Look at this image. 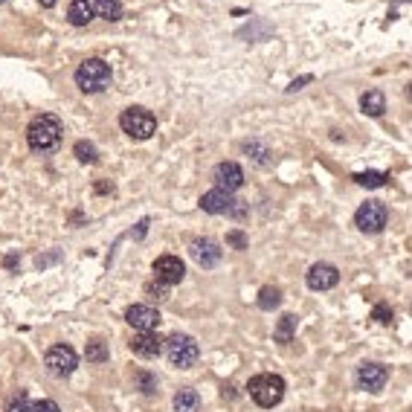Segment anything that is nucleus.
I'll return each instance as SVG.
<instances>
[{"label":"nucleus","mask_w":412,"mask_h":412,"mask_svg":"<svg viewBox=\"0 0 412 412\" xmlns=\"http://www.w3.org/2000/svg\"><path fill=\"white\" fill-rule=\"evenodd\" d=\"M61 134H64V125L59 116L53 114H41L29 122L26 128V143L32 151H41V154H47V151H56L59 143H61Z\"/></svg>","instance_id":"obj_1"},{"label":"nucleus","mask_w":412,"mask_h":412,"mask_svg":"<svg viewBox=\"0 0 412 412\" xmlns=\"http://www.w3.org/2000/svg\"><path fill=\"white\" fill-rule=\"evenodd\" d=\"M111 79H114L111 64H105L102 59H87L76 70V84L81 94H102V90L111 87Z\"/></svg>","instance_id":"obj_2"},{"label":"nucleus","mask_w":412,"mask_h":412,"mask_svg":"<svg viewBox=\"0 0 412 412\" xmlns=\"http://www.w3.org/2000/svg\"><path fill=\"white\" fill-rule=\"evenodd\" d=\"M285 389H288V386H285V381H282L279 375H270V372L256 375V378H250V383H247L250 398H253L258 406H264V409H270V406L282 403Z\"/></svg>","instance_id":"obj_3"},{"label":"nucleus","mask_w":412,"mask_h":412,"mask_svg":"<svg viewBox=\"0 0 412 412\" xmlns=\"http://www.w3.org/2000/svg\"><path fill=\"white\" fill-rule=\"evenodd\" d=\"M166 357L174 369H192L201 357V348H198L195 337H189V334H171L166 340Z\"/></svg>","instance_id":"obj_4"},{"label":"nucleus","mask_w":412,"mask_h":412,"mask_svg":"<svg viewBox=\"0 0 412 412\" xmlns=\"http://www.w3.org/2000/svg\"><path fill=\"white\" fill-rule=\"evenodd\" d=\"M119 128L131 136V140H149V136H154V131H157V119L146 108H128L119 116Z\"/></svg>","instance_id":"obj_5"},{"label":"nucleus","mask_w":412,"mask_h":412,"mask_svg":"<svg viewBox=\"0 0 412 412\" xmlns=\"http://www.w3.org/2000/svg\"><path fill=\"white\" fill-rule=\"evenodd\" d=\"M389 221V212L381 201H366L357 212H354V223H357V230L366 233V236H378L383 233V226Z\"/></svg>","instance_id":"obj_6"},{"label":"nucleus","mask_w":412,"mask_h":412,"mask_svg":"<svg viewBox=\"0 0 412 412\" xmlns=\"http://www.w3.org/2000/svg\"><path fill=\"white\" fill-rule=\"evenodd\" d=\"M44 366H47V372H50V375H56V378H67V375L76 372L79 354H76L70 346L59 343V346H53V348L47 351V357H44Z\"/></svg>","instance_id":"obj_7"},{"label":"nucleus","mask_w":412,"mask_h":412,"mask_svg":"<svg viewBox=\"0 0 412 412\" xmlns=\"http://www.w3.org/2000/svg\"><path fill=\"white\" fill-rule=\"evenodd\" d=\"M386 381H389V369L383 363H360L357 372H354V383L363 392H375L378 395L386 386Z\"/></svg>","instance_id":"obj_8"},{"label":"nucleus","mask_w":412,"mask_h":412,"mask_svg":"<svg viewBox=\"0 0 412 412\" xmlns=\"http://www.w3.org/2000/svg\"><path fill=\"white\" fill-rule=\"evenodd\" d=\"M305 282H308L311 291H331L340 282V270L334 264H328V261L311 264V270L305 273Z\"/></svg>","instance_id":"obj_9"},{"label":"nucleus","mask_w":412,"mask_h":412,"mask_svg":"<svg viewBox=\"0 0 412 412\" xmlns=\"http://www.w3.org/2000/svg\"><path fill=\"white\" fill-rule=\"evenodd\" d=\"M125 323L136 331H154L160 326V311L151 305H131L125 311Z\"/></svg>","instance_id":"obj_10"},{"label":"nucleus","mask_w":412,"mask_h":412,"mask_svg":"<svg viewBox=\"0 0 412 412\" xmlns=\"http://www.w3.org/2000/svg\"><path fill=\"white\" fill-rule=\"evenodd\" d=\"M154 276L163 285H180L183 276H186V264H183L177 256H160L154 261Z\"/></svg>","instance_id":"obj_11"},{"label":"nucleus","mask_w":412,"mask_h":412,"mask_svg":"<svg viewBox=\"0 0 412 412\" xmlns=\"http://www.w3.org/2000/svg\"><path fill=\"white\" fill-rule=\"evenodd\" d=\"M212 177L218 183V189H223V192H236L244 186V171L238 163H218Z\"/></svg>","instance_id":"obj_12"},{"label":"nucleus","mask_w":412,"mask_h":412,"mask_svg":"<svg viewBox=\"0 0 412 412\" xmlns=\"http://www.w3.org/2000/svg\"><path fill=\"white\" fill-rule=\"evenodd\" d=\"M189 253H192V258L201 264V267H215L218 261H221V256H223V250L218 247V241H212V238H195L192 244H189Z\"/></svg>","instance_id":"obj_13"},{"label":"nucleus","mask_w":412,"mask_h":412,"mask_svg":"<svg viewBox=\"0 0 412 412\" xmlns=\"http://www.w3.org/2000/svg\"><path fill=\"white\" fill-rule=\"evenodd\" d=\"M201 209L209 212V215H223V212H233L236 209V201H233V192H223V189H212L201 198Z\"/></svg>","instance_id":"obj_14"},{"label":"nucleus","mask_w":412,"mask_h":412,"mask_svg":"<svg viewBox=\"0 0 412 412\" xmlns=\"http://www.w3.org/2000/svg\"><path fill=\"white\" fill-rule=\"evenodd\" d=\"M163 348H166V340L157 331H140L131 340V351L140 357H157Z\"/></svg>","instance_id":"obj_15"},{"label":"nucleus","mask_w":412,"mask_h":412,"mask_svg":"<svg viewBox=\"0 0 412 412\" xmlns=\"http://www.w3.org/2000/svg\"><path fill=\"white\" fill-rule=\"evenodd\" d=\"M94 4L90 0H73L70 4V9H67V18H70V24L73 26H87L90 21H94Z\"/></svg>","instance_id":"obj_16"},{"label":"nucleus","mask_w":412,"mask_h":412,"mask_svg":"<svg viewBox=\"0 0 412 412\" xmlns=\"http://www.w3.org/2000/svg\"><path fill=\"white\" fill-rule=\"evenodd\" d=\"M296 326H299V316H296V313H285L279 323H276V328H273V340L282 343V346H288V343L296 337Z\"/></svg>","instance_id":"obj_17"},{"label":"nucleus","mask_w":412,"mask_h":412,"mask_svg":"<svg viewBox=\"0 0 412 412\" xmlns=\"http://www.w3.org/2000/svg\"><path fill=\"white\" fill-rule=\"evenodd\" d=\"M360 111L369 114V116H381L386 111V99H383L381 90H366L360 96Z\"/></svg>","instance_id":"obj_18"},{"label":"nucleus","mask_w":412,"mask_h":412,"mask_svg":"<svg viewBox=\"0 0 412 412\" xmlns=\"http://www.w3.org/2000/svg\"><path fill=\"white\" fill-rule=\"evenodd\" d=\"M171 406H174V412H198V406H201V395L195 392V389H180L177 395H174V401H171Z\"/></svg>","instance_id":"obj_19"},{"label":"nucleus","mask_w":412,"mask_h":412,"mask_svg":"<svg viewBox=\"0 0 412 412\" xmlns=\"http://www.w3.org/2000/svg\"><path fill=\"white\" fill-rule=\"evenodd\" d=\"M351 180L357 183V186H363V189H381V186H386L389 174L386 171H357Z\"/></svg>","instance_id":"obj_20"},{"label":"nucleus","mask_w":412,"mask_h":412,"mask_svg":"<svg viewBox=\"0 0 412 412\" xmlns=\"http://www.w3.org/2000/svg\"><path fill=\"white\" fill-rule=\"evenodd\" d=\"M256 302H258V308H261V311H276V308L282 305V291L267 285V288H261V291H258V299H256Z\"/></svg>","instance_id":"obj_21"},{"label":"nucleus","mask_w":412,"mask_h":412,"mask_svg":"<svg viewBox=\"0 0 412 412\" xmlns=\"http://www.w3.org/2000/svg\"><path fill=\"white\" fill-rule=\"evenodd\" d=\"M94 9L105 21H119L122 18V4H119V0H94Z\"/></svg>","instance_id":"obj_22"},{"label":"nucleus","mask_w":412,"mask_h":412,"mask_svg":"<svg viewBox=\"0 0 412 412\" xmlns=\"http://www.w3.org/2000/svg\"><path fill=\"white\" fill-rule=\"evenodd\" d=\"M84 357H87V363H105L111 357V351L102 340H90L87 348H84Z\"/></svg>","instance_id":"obj_23"},{"label":"nucleus","mask_w":412,"mask_h":412,"mask_svg":"<svg viewBox=\"0 0 412 412\" xmlns=\"http://www.w3.org/2000/svg\"><path fill=\"white\" fill-rule=\"evenodd\" d=\"M134 383H136V389H140L143 395H154V392H157V378H154L151 372H143V369H140V372L134 375Z\"/></svg>","instance_id":"obj_24"},{"label":"nucleus","mask_w":412,"mask_h":412,"mask_svg":"<svg viewBox=\"0 0 412 412\" xmlns=\"http://www.w3.org/2000/svg\"><path fill=\"white\" fill-rule=\"evenodd\" d=\"M73 154H76L81 163H96V160H99V151H96V146H94V143H84V140H79V143H76Z\"/></svg>","instance_id":"obj_25"},{"label":"nucleus","mask_w":412,"mask_h":412,"mask_svg":"<svg viewBox=\"0 0 412 412\" xmlns=\"http://www.w3.org/2000/svg\"><path fill=\"white\" fill-rule=\"evenodd\" d=\"M6 412H35V403L29 401V395H26V392H18V395L9 401Z\"/></svg>","instance_id":"obj_26"},{"label":"nucleus","mask_w":412,"mask_h":412,"mask_svg":"<svg viewBox=\"0 0 412 412\" xmlns=\"http://www.w3.org/2000/svg\"><path fill=\"white\" fill-rule=\"evenodd\" d=\"M392 316H395V313H392V308H389L386 302H381V305L372 308V319H375V323H381V326H389Z\"/></svg>","instance_id":"obj_27"},{"label":"nucleus","mask_w":412,"mask_h":412,"mask_svg":"<svg viewBox=\"0 0 412 412\" xmlns=\"http://www.w3.org/2000/svg\"><path fill=\"white\" fill-rule=\"evenodd\" d=\"M244 151H247V154H258V160H256V163H261V166L267 163V151H264L258 143H244Z\"/></svg>","instance_id":"obj_28"},{"label":"nucleus","mask_w":412,"mask_h":412,"mask_svg":"<svg viewBox=\"0 0 412 412\" xmlns=\"http://www.w3.org/2000/svg\"><path fill=\"white\" fill-rule=\"evenodd\" d=\"M226 244H233L236 250H244V247H247V238H244V233H238V230H236V233L226 236Z\"/></svg>","instance_id":"obj_29"},{"label":"nucleus","mask_w":412,"mask_h":412,"mask_svg":"<svg viewBox=\"0 0 412 412\" xmlns=\"http://www.w3.org/2000/svg\"><path fill=\"white\" fill-rule=\"evenodd\" d=\"M35 412H61V406L47 398V401H38V403H35Z\"/></svg>","instance_id":"obj_30"},{"label":"nucleus","mask_w":412,"mask_h":412,"mask_svg":"<svg viewBox=\"0 0 412 412\" xmlns=\"http://www.w3.org/2000/svg\"><path fill=\"white\" fill-rule=\"evenodd\" d=\"M146 291H149L151 296H157V299H163V296H166V285H163V282H157V285L151 282V285H146Z\"/></svg>","instance_id":"obj_31"},{"label":"nucleus","mask_w":412,"mask_h":412,"mask_svg":"<svg viewBox=\"0 0 412 412\" xmlns=\"http://www.w3.org/2000/svg\"><path fill=\"white\" fill-rule=\"evenodd\" d=\"M53 261H59V253H53V256H47V258H38L35 264H38V267H47V264H53Z\"/></svg>","instance_id":"obj_32"},{"label":"nucleus","mask_w":412,"mask_h":412,"mask_svg":"<svg viewBox=\"0 0 412 412\" xmlns=\"http://www.w3.org/2000/svg\"><path fill=\"white\" fill-rule=\"evenodd\" d=\"M308 81H311V76H302L299 81H291V87H288V90L293 94V90H299V87H302V84H308Z\"/></svg>","instance_id":"obj_33"},{"label":"nucleus","mask_w":412,"mask_h":412,"mask_svg":"<svg viewBox=\"0 0 412 412\" xmlns=\"http://www.w3.org/2000/svg\"><path fill=\"white\" fill-rule=\"evenodd\" d=\"M38 4H41V6H44V9H53V6H56V4H59V0H38Z\"/></svg>","instance_id":"obj_34"},{"label":"nucleus","mask_w":412,"mask_h":412,"mask_svg":"<svg viewBox=\"0 0 412 412\" xmlns=\"http://www.w3.org/2000/svg\"><path fill=\"white\" fill-rule=\"evenodd\" d=\"M4 264H6V267H15V264H18V256H6Z\"/></svg>","instance_id":"obj_35"},{"label":"nucleus","mask_w":412,"mask_h":412,"mask_svg":"<svg viewBox=\"0 0 412 412\" xmlns=\"http://www.w3.org/2000/svg\"><path fill=\"white\" fill-rule=\"evenodd\" d=\"M406 99H412V87H409V90H406Z\"/></svg>","instance_id":"obj_36"},{"label":"nucleus","mask_w":412,"mask_h":412,"mask_svg":"<svg viewBox=\"0 0 412 412\" xmlns=\"http://www.w3.org/2000/svg\"><path fill=\"white\" fill-rule=\"evenodd\" d=\"M0 4H4V0H0Z\"/></svg>","instance_id":"obj_37"}]
</instances>
